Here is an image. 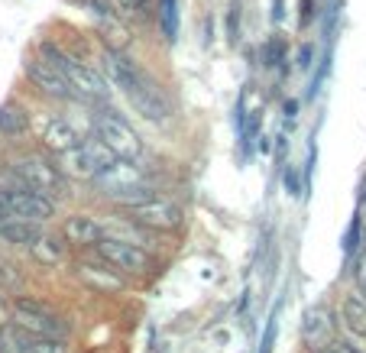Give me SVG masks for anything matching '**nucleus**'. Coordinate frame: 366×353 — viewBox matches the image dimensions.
I'll return each mask as SVG.
<instances>
[{"instance_id":"1a4fd4ad","label":"nucleus","mask_w":366,"mask_h":353,"mask_svg":"<svg viewBox=\"0 0 366 353\" xmlns=\"http://www.w3.org/2000/svg\"><path fill=\"white\" fill-rule=\"evenodd\" d=\"M71 276L97 295H117V292H127V285H130V279L114 269L104 257H81L71 266Z\"/></svg>"},{"instance_id":"473e14b6","label":"nucleus","mask_w":366,"mask_h":353,"mask_svg":"<svg viewBox=\"0 0 366 353\" xmlns=\"http://www.w3.org/2000/svg\"><path fill=\"white\" fill-rule=\"evenodd\" d=\"M10 321V305L4 302V292H0V324H7Z\"/></svg>"},{"instance_id":"e433bc0d","label":"nucleus","mask_w":366,"mask_h":353,"mask_svg":"<svg viewBox=\"0 0 366 353\" xmlns=\"http://www.w3.org/2000/svg\"><path fill=\"white\" fill-rule=\"evenodd\" d=\"M295 111H298V104H295V101H289V104H285V114H289V117H295Z\"/></svg>"},{"instance_id":"7c9ffc66","label":"nucleus","mask_w":366,"mask_h":353,"mask_svg":"<svg viewBox=\"0 0 366 353\" xmlns=\"http://www.w3.org/2000/svg\"><path fill=\"white\" fill-rule=\"evenodd\" d=\"M311 52H315L311 46H302V52H298V69H308L311 65Z\"/></svg>"},{"instance_id":"f8f14e48","label":"nucleus","mask_w":366,"mask_h":353,"mask_svg":"<svg viewBox=\"0 0 366 353\" xmlns=\"http://www.w3.org/2000/svg\"><path fill=\"white\" fill-rule=\"evenodd\" d=\"M101 75L111 81V88L127 91L133 84V78L139 75V65L133 62L130 56H127L124 49L104 46V52H101Z\"/></svg>"},{"instance_id":"2eb2a0df","label":"nucleus","mask_w":366,"mask_h":353,"mask_svg":"<svg viewBox=\"0 0 366 353\" xmlns=\"http://www.w3.org/2000/svg\"><path fill=\"white\" fill-rule=\"evenodd\" d=\"M56 166H59V172H62L65 179H81V182H91L97 172H101V166H97L94 156L84 149V143L71 146L69 153H59Z\"/></svg>"},{"instance_id":"c9c22d12","label":"nucleus","mask_w":366,"mask_h":353,"mask_svg":"<svg viewBox=\"0 0 366 353\" xmlns=\"http://www.w3.org/2000/svg\"><path fill=\"white\" fill-rule=\"evenodd\" d=\"M327 353H357L353 347H347V344H331V350Z\"/></svg>"},{"instance_id":"4c0bfd02","label":"nucleus","mask_w":366,"mask_h":353,"mask_svg":"<svg viewBox=\"0 0 366 353\" xmlns=\"http://www.w3.org/2000/svg\"><path fill=\"white\" fill-rule=\"evenodd\" d=\"M4 214H10V211H7V208H4V204H0V217H4Z\"/></svg>"},{"instance_id":"4be33fe9","label":"nucleus","mask_w":366,"mask_h":353,"mask_svg":"<svg viewBox=\"0 0 366 353\" xmlns=\"http://www.w3.org/2000/svg\"><path fill=\"white\" fill-rule=\"evenodd\" d=\"M285 59H289V42H285L282 36H269V39L263 42V65L266 69H279Z\"/></svg>"},{"instance_id":"0eeeda50","label":"nucleus","mask_w":366,"mask_h":353,"mask_svg":"<svg viewBox=\"0 0 366 353\" xmlns=\"http://www.w3.org/2000/svg\"><path fill=\"white\" fill-rule=\"evenodd\" d=\"M124 94L133 104V111H137L139 117H146L149 124H166V120L172 117V101H169L166 88H162L149 71L139 69V75L133 78V84L124 91Z\"/></svg>"},{"instance_id":"c85d7f7f","label":"nucleus","mask_w":366,"mask_h":353,"mask_svg":"<svg viewBox=\"0 0 366 353\" xmlns=\"http://www.w3.org/2000/svg\"><path fill=\"white\" fill-rule=\"evenodd\" d=\"M272 340H276V314L269 318V327H266V337H263V350L259 353H272Z\"/></svg>"},{"instance_id":"aec40b11","label":"nucleus","mask_w":366,"mask_h":353,"mask_svg":"<svg viewBox=\"0 0 366 353\" xmlns=\"http://www.w3.org/2000/svg\"><path fill=\"white\" fill-rule=\"evenodd\" d=\"M340 318H344L347 331L366 337V298L363 295H347L340 305Z\"/></svg>"},{"instance_id":"c756f323","label":"nucleus","mask_w":366,"mask_h":353,"mask_svg":"<svg viewBox=\"0 0 366 353\" xmlns=\"http://www.w3.org/2000/svg\"><path fill=\"white\" fill-rule=\"evenodd\" d=\"M360 221H366V175H363V182H360Z\"/></svg>"},{"instance_id":"7ed1b4c3","label":"nucleus","mask_w":366,"mask_h":353,"mask_svg":"<svg viewBox=\"0 0 366 353\" xmlns=\"http://www.w3.org/2000/svg\"><path fill=\"white\" fill-rule=\"evenodd\" d=\"M133 227H143V230H159V234H172L185 224V211L169 198H143V201H133V204H124L117 208Z\"/></svg>"},{"instance_id":"72a5a7b5","label":"nucleus","mask_w":366,"mask_h":353,"mask_svg":"<svg viewBox=\"0 0 366 353\" xmlns=\"http://www.w3.org/2000/svg\"><path fill=\"white\" fill-rule=\"evenodd\" d=\"M311 23V0H302V26Z\"/></svg>"},{"instance_id":"f257e3e1","label":"nucleus","mask_w":366,"mask_h":353,"mask_svg":"<svg viewBox=\"0 0 366 353\" xmlns=\"http://www.w3.org/2000/svg\"><path fill=\"white\" fill-rule=\"evenodd\" d=\"M39 59H46L49 65H56V69L69 78V84L75 88V94H81V101L104 104V101L111 97V81H107V78H104L97 69H91V65L78 62L75 56H69L59 42H52V39L42 42V46H39Z\"/></svg>"},{"instance_id":"4468645a","label":"nucleus","mask_w":366,"mask_h":353,"mask_svg":"<svg viewBox=\"0 0 366 353\" xmlns=\"http://www.w3.org/2000/svg\"><path fill=\"white\" fill-rule=\"evenodd\" d=\"M62 237L69 247L91 249V247H97V240L104 237V224L91 214H71L62 227Z\"/></svg>"},{"instance_id":"a878e982","label":"nucleus","mask_w":366,"mask_h":353,"mask_svg":"<svg viewBox=\"0 0 366 353\" xmlns=\"http://www.w3.org/2000/svg\"><path fill=\"white\" fill-rule=\"evenodd\" d=\"M360 214L353 217V224H350V230H347V237H344V249L347 253H353V249H357V243H360Z\"/></svg>"},{"instance_id":"393cba45","label":"nucleus","mask_w":366,"mask_h":353,"mask_svg":"<svg viewBox=\"0 0 366 353\" xmlns=\"http://www.w3.org/2000/svg\"><path fill=\"white\" fill-rule=\"evenodd\" d=\"M353 282H357L360 292H366V249L357 257V263H353Z\"/></svg>"},{"instance_id":"39448f33","label":"nucleus","mask_w":366,"mask_h":353,"mask_svg":"<svg viewBox=\"0 0 366 353\" xmlns=\"http://www.w3.org/2000/svg\"><path fill=\"white\" fill-rule=\"evenodd\" d=\"M97 257H104L117 272H124L127 279L130 276H149V272L156 269V257H152L146 247L127 240V237L104 234L101 240H97Z\"/></svg>"},{"instance_id":"a211bd4d","label":"nucleus","mask_w":366,"mask_h":353,"mask_svg":"<svg viewBox=\"0 0 366 353\" xmlns=\"http://www.w3.org/2000/svg\"><path fill=\"white\" fill-rule=\"evenodd\" d=\"M29 257H33L39 266L62 263V257H65V237H56V234H46V230H42V234L36 237V243H29Z\"/></svg>"},{"instance_id":"bb28decb","label":"nucleus","mask_w":366,"mask_h":353,"mask_svg":"<svg viewBox=\"0 0 366 353\" xmlns=\"http://www.w3.org/2000/svg\"><path fill=\"white\" fill-rule=\"evenodd\" d=\"M282 182H285V188H289V194H302V179H298V172L295 169H285V175H282Z\"/></svg>"},{"instance_id":"20e7f679","label":"nucleus","mask_w":366,"mask_h":353,"mask_svg":"<svg viewBox=\"0 0 366 353\" xmlns=\"http://www.w3.org/2000/svg\"><path fill=\"white\" fill-rule=\"evenodd\" d=\"M10 324L20 337H65L69 334L65 321L36 298H16L10 308Z\"/></svg>"},{"instance_id":"2f4dec72","label":"nucleus","mask_w":366,"mask_h":353,"mask_svg":"<svg viewBox=\"0 0 366 353\" xmlns=\"http://www.w3.org/2000/svg\"><path fill=\"white\" fill-rule=\"evenodd\" d=\"M117 4H120L124 10H143L149 0H117Z\"/></svg>"},{"instance_id":"423d86ee","label":"nucleus","mask_w":366,"mask_h":353,"mask_svg":"<svg viewBox=\"0 0 366 353\" xmlns=\"http://www.w3.org/2000/svg\"><path fill=\"white\" fill-rule=\"evenodd\" d=\"M91 124H94V136L101 139L114 156H120V159H137V156L143 153V139H139V133L124 120V114L104 107V111L94 114Z\"/></svg>"},{"instance_id":"5701e85b","label":"nucleus","mask_w":366,"mask_h":353,"mask_svg":"<svg viewBox=\"0 0 366 353\" xmlns=\"http://www.w3.org/2000/svg\"><path fill=\"white\" fill-rule=\"evenodd\" d=\"M20 353H69L65 337H23Z\"/></svg>"},{"instance_id":"9d476101","label":"nucleus","mask_w":366,"mask_h":353,"mask_svg":"<svg viewBox=\"0 0 366 353\" xmlns=\"http://www.w3.org/2000/svg\"><path fill=\"white\" fill-rule=\"evenodd\" d=\"M26 78L46 97H56V101H71V97H75V88L69 84V78H65L56 65H49L46 59H29L26 62Z\"/></svg>"},{"instance_id":"ddd939ff","label":"nucleus","mask_w":366,"mask_h":353,"mask_svg":"<svg viewBox=\"0 0 366 353\" xmlns=\"http://www.w3.org/2000/svg\"><path fill=\"white\" fill-rule=\"evenodd\" d=\"M334 314L331 308L318 305L305 312V321H302V340L311 347V350H325L327 344H334Z\"/></svg>"},{"instance_id":"9b49d317","label":"nucleus","mask_w":366,"mask_h":353,"mask_svg":"<svg viewBox=\"0 0 366 353\" xmlns=\"http://www.w3.org/2000/svg\"><path fill=\"white\" fill-rule=\"evenodd\" d=\"M143 166H137L133 159H114L111 166H104L101 172L94 175V185H101L104 192L111 194V192H124V188H137L143 185Z\"/></svg>"},{"instance_id":"ea45409f","label":"nucleus","mask_w":366,"mask_h":353,"mask_svg":"<svg viewBox=\"0 0 366 353\" xmlns=\"http://www.w3.org/2000/svg\"><path fill=\"white\" fill-rule=\"evenodd\" d=\"M363 237H366V234H363Z\"/></svg>"},{"instance_id":"b1692460","label":"nucleus","mask_w":366,"mask_h":353,"mask_svg":"<svg viewBox=\"0 0 366 353\" xmlns=\"http://www.w3.org/2000/svg\"><path fill=\"white\" fill-rule=\"evenodd\" d=\"M227 39H240V0H230V14H227Z\"/></svg>"},{"instance_id":"dca6fc26","label":"nucleus","mask_w":366,"mask_h":353,"mask_svg":"<svg viewBox=\"0 0 366 353\" xmlns=\"http://www.w3.org/2000/svg\"><path fill=\"white\" fill-rule=\"evenodd\" d=\"M78 143H81V136H78V130L65 117H49L46 120V126H42V146H46L52 156L69 153L71 146H78Z\"/></svg>"},{"instance_id":"f03ea898","label":"nucleus","mask_w":366,"mask_h":353,"mask_svg":"<svg viewBox=\"0 0 366 353\" xmlns=\"http://www.w3.org/2000/svg\"><path fill=\"white\" fill-rule=\"evenodd\" d=\"M10 175H14L20 185L33 188V192L46 194L59 204V201L69 198V179L59 172L56 159H46L39 153H23L10 162Z\"/></svg>"},{"instance_id":"f704fd0d","label":"nucleus","mask_w":366,"mask_h":353,"mask_svg":"<svg viewBox=\"0 0 366 353\" xmlns=\"http://www.w3.org/2000/svg\"><path fill=\"white\" fill-rule=\"evenodd\" d=\"M272 7H276V10H272V20H282V16H285V10H282V0H272Z\"/></svg>"},{"instance_id":"412c9836","label":"nucleus","mask_w":366,"mask_h":353,"mask_svg":"<svg viewBox=\"0 0 366 353\" xmlns=\"http://www.w3.org/2000/svg\"><path fill=\"white\" fill-rule=\"evenodd\" d=\"M159 26L169 42L179 36V0H159Z\"/></svg>"},{"instance_id":"6ab92c4d","label":"nucleus","mask_w":366,"mask_h":353,"mask_svg":"<svg viewBox=\"0 0 366 353\" xmlns=\"http://www.w3.org/2000/svg\"><path fill=\"white\" fill-rule=\"evenodd\" d=\"M0 133L10 139L26 136L29 133V111L20 104V101H7L0 107Z\"/></svg>"},{"instance_id":"6e6552de","label":"nucleus","mask_w":366,"mask_h":353,"mask_svg":"<svg viewBox=\"0 0 366 353\" xmlns=\"http://www.w3.org/2000/svg\"><path fill=\"white\" fill-rule=\"evenodd\" d=\"M0 204L16 217H26V221H36V224H46L49 217L56 214V201L46 198V194L33 192V188L20 185H0Z\"/></svg>"},{"instance_id":"f3484780","label":"nucleus","mask_w":366,"mask_h":353,"mask_svg":"<svg viewBox=\"0 0 366 353\" xmlns=\"http://www.w3.org/2000/svg\"><path fill=\"white\" fill-rule=\"evenodd\" d=\"M39 234H42V224H36V221H26V217H16V214L0 217V240L29 249V243H36Z\"/></svg>"},{"instance_id":"cd10ccee","label":"nucleus","mask_w":366,"mask_h":353,"mask_svg":"<svg viewBox=\"0 0 366 353\" xmlns=\"http://www.w3.org/2000/svg\"><path fill=\"white\" fill-rule=\"evenodd\" d=\"M84 4H88V7L94 10V14L101 16V20H104V16H114V10H111V0H84Z\"/></svg>"},{"instance_id":"58836bf2","label":"nucleus","mask_w":366,"mask_h":353,"mask_svg":"<svg viewBox=\"0 0 366 353\" xmlns=\"http://www.w3.org/2000/svg\"><path fill=\"white\" fill-rule=\"evenodd\" d=\"M0 353H7V347H4V340H0Z\"/></svg>"}]
</instances>
